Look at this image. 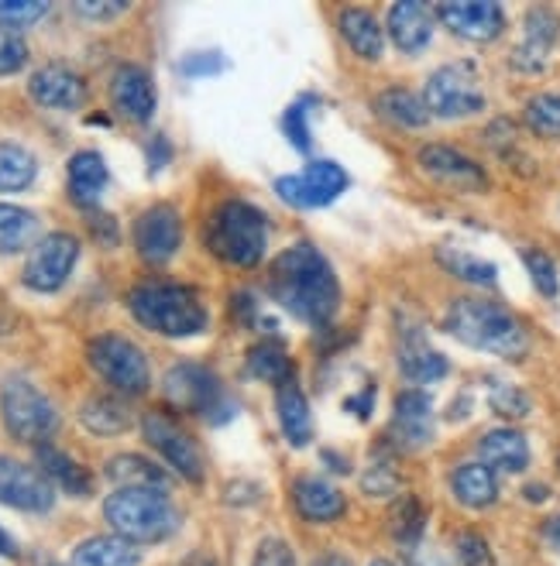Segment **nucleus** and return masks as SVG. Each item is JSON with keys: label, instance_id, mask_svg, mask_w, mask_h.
Wrapping results in <instances>:
<instances>
[{"label": "nucleus", "instance_id": "f257e3e1", "mask_svg": "<svg viewBox=\"0 0 560 566\" xmlns=\"http://www.w3.org/2000/svg\"><path fill=\"white\" fill-rule=\"evenodd\" d=\"M266 292L286 313L317 329H323L341 310V282L334 275V264L310 241L289 244L269 264Z\"/></svg>", "mask_w": 560, "mask_h": 566}, {"label": "nucleus", "instance_id": "f03ea898", "mask_svg": "<svg viewBox=\"0 0 560 566\" xmlns=\"http://www.w3.org/2000/svg\"><path fill=\"white\" fill-rule=\"evenodd\" d=\"M444 329L457 344H465L471 350H485L506 360H522L530 354V333L526 323L488 298H454L444 313Z\"/></svg>", "mask_w": 560, "mask_h": 566}, {"label": "nucleus", "instance_id": "7ed1b4c3", "mask_svg": "<svg viewBox=\"0 0 560 566\" xmlns=\"http://www.w3.org/2000/svg\"><path fill=\"white\" fill-rule=\"evenodd\" d=\"M127 310L145 329L158 333V337H200L210 326V313L204 298L189 285L179 282H142L127 292Z\"/></svg>", "mask_w": 560, "mask_h": 566}, {"label": "nucleus", "instance_id": "20e7f679", "mask_svg": "<svg viewBox=\"0 0 560 566\" xmlns=\"http://www.w3.org/2000/svg\"><path fill=\"white\" fill-rule=\"evenodd\" d=\"M204 244L214 258L235 269H255L269 248V220L245 199H224L207 217Z\"/></svg>", "mask_w": 560, "mask_h": 566}, {"label": "nucleus", "instance_id": "39448f33", "mask_svg": "<svg viewBox=\"0 0 560 566\" xmlns=\"http://www.w3.org/2000/svg\"><path fill=\"white\" fill-rule=\"evenodd\" d=\"M104 518L127 543H162L179 528V512L166 491L155 488H117L104 502Z\"/></svg>", "mask_w": 560, "mask_h": 566}, {"label": "nucleus", "instance_id": "423d86ee", "mask_svg": "<svg viewBox=\"0 0 560 566\" xmlns=\"http://www.w3.org/2000/svg\"><path fill=\"white\" fill-rule=\"evenodd\" d=\"M162 395H166V402L173 409L204 416L210 422H224L235 416V406L227 402L220 378L210 368H204V364H193V360L173 364L166 378H162Z\"/></svg>", "mask_w": 560, "mask_h": 566}, {"label": "nucleus", "instance_id": "0eeeda50", "mask_svg": "<svg viewBox=\"0 0 560 566\" xmlns=\"http://www.w3.org/2000/svg\"><path fill=\"white\" fill-rule=\"evenodd\" d=\"M0 416H4V429L18 443L42 447L59 429V409L52 406V398L28 378L4 381V388H0Z\"/></svg>", "mask_w": 560, "mask_h": 566}, {"label": "nucleus", "instance_id": "6e6552de", "mask_svg": "<svg viewBox=\"0 0 560 566\" xmlns=\"http://www.w3.org/2000/svg\"><path fill=\"white\" fill-rule=\"evenodd\" d=\"M86 360L117 395L135 398L152 388V368H148L145 350L135 340L121 337V333H101V337H93L86 347Z\"/></svg>", "mask_w": 560, "mask_h": 566}, {"label": "nucleus", "instance_id": "1a4fd4ad", "mask_svg": "<svg viewBox=\"0 0 560 566\" xmlns=\"http://www.w3.org/2000/svg\"><path fill=\"white\" fill-rule=\"evenodd\" d=\"M423 104L431 111V117H444V120L471 117L485 111V90L475 62H447L437 73H431Z\"/></svg>", "mask_w": 560, "mask_h": 566}, {"label": "nucleus", "instance_id": "9d476101", "mask_svg": "<svg viewBox=\"0 0 560 566\" xmlns=\"http://www.w3.org/2000/svg\"><path fill=\"white\" fill-rule=\"evenodd\" d=\"M344 189H348V172L341 169L334 158L310 161L303 172H292V176H279L276 179V196L282 199L286 207H295V210L331 207Z\"/></svg>", "mask_w": 560, "mask_h": 566}, {"label": "nucleus", "instance_id": "9b49d317", "mask_svg": "<svg viewBox=\"0 0 560 566\" xmlns=\"http://www.w3.org/2000/svg\"><path fill=\"white\" fill-rule=\"evenodd\" d=\"M76 261H80V241L73 234H65V230H55V234H45L31 248L21 282L31 292H59L70 282Z\"/></svg>", "mask_w": 560, "mask_h": 566}, {"label": "nucleus", "instance_id": "f8f14e48", "mask_svg": "<svg viewBox=\"0 0 560 566\" xmlns=\"http://www.w3.org/2000/svg\"><path fill=\"white\" fill-rule=\"evenodd\" d=\"M142 432H145L148 447L166 460L179 478H186L193 484L204 481V453L189 432L183 426H176V419H169L166 412H145Z\"/></svg>", "mask_w": 560, "mask_h": 566}, {"label": "nucleus", "instance_id": "ddd939ff", "mask_svg": "<svg viewBox=\"0 0 560 566\" xmlns=\"http://www.w3.org/2000/svg\"><path fill=\"white\" fill-rule=\"evenodd\" d=\"M135 251L145 264H169L183 244V217L169 203H155L135 220Z\"/></svg>", "mask_w": 560, "mask_h": 566}, {"label": "nucleus", "instance_id": "4468645a", "mask_svg": "<svg viewBox=\"0 0 560 566\" xmlns=\"http://www.w3.org/2000/svg\"><path fill=\"white\" fill-rule=\"evenodd\" d=\"M388 440L406 453H416L434 443V402L419 388H406L392 406Z\"/></svg>", "mask_w": 560, "mask_h": 566}, {"label": "nucleus", "instance_id": "2eb2a0df", "mask_svg": "<svg viewBox=\"0 0 560 566\" xmlns=\"http://www.w3.org/2000/svg\"><path fill=\"white\" fill-rule=\"evenodd\" d=\"M416 161H419L423 176H431L434 182H440V186H447L454 192H471V196H478V192L488 189V176H485L481 165L475 158H468V155H460L457 148L423 145L419 155H416Z\"/></svg>", "mask_w": 560, "mask_h": 566}, {"label": "nucleus", "instance_id": "dca6fc26", "mask_svg": "<svg viewBox=\"0 0 560 566\" xmlns=\"http://www.w3.org/2000/svg\"><path fill=\"white\" fill-rule=\"evenodd\" d=\"M444 28H450L465 42H496L506 31V14L491 0H447L434 11Z\"/></svg>", "mask_w": 560, "mask_h": 566}, {"label": "nucleus", "instance_id": "f3484780", "mask_svg": "<svg viewBox=\"0 0 560 566\" xmlns=\"http://www.w3.org/2000/svg\"><path fill=\"white\" fill-rule=\"evenodd\" d=\"M52 502H55V491L42 471L0 453V505L21 509V512H49Z\"/></svg>", "mask_w": 560, "mask_h": 566}, {"label": "nucleus", "instance_id": "a211bd4d", "mask_svg": "<svg viewBox=\"0 0 560 566\" xmlns=\"http://www.w3.org/2000/svg\"><path fill=\"white\" fill-rule=\"evenodd\" d=\"M557 42H560V14L550 8H530L522 18V42L509 59L512 70L540 73Z\"/></svg>", "mask_w": 560, "mask_h": 566}, {"label": "nucleus", "instance_id": "6ab92c4d", "mask_svg": "<svg viewBox=\"0 0 560 566\" xmlns=\"http://www.w3.org/2000/svg\"><path fill=\"white\" fill-rule=\"evenodd\" d=\"M111 104L121 117L135 120V124H148L155 117V83L148 76V70L135 62H124L111 76Z\"/></svg>", "mask_w": 560, "mask_h": 566}, {"label": "nucleus", "instance_id": "aec40b11", "mask_svg": "<svg viewBox=\"0 0 560 566\" xmlns=\"http://www.w3.org/2000/svg\"><path fill=\"white\" fill-rule=\"evenodd\" d=\"M28 93L39 107L49 111H80L86 104V83L76 70L62 62H49L28 80Z\"/></svg>", "mask_w": 560, "mask_h": 566}, {"label": "nucleus", "instance_id": "412c9836", "mask_svg": "<svg viewBox=\"0 0 560 566\" xmlns=\"http://www.w3.org/2000/svg\"><path fill=\"white\" fill-rule=\"evenodd\" d=\"M292 505L300 512V518L313 525H326V522H338L348 512V497L326 478L307 474L292 481Z\"/></svg>", "mask_w": 560, "mask_h": 566}, {"label": "nucleus", "instance_id": "4be33fe9", "mask_svg": "<svg viewBox=\"0 0 560 566\" xmlns=\"http://www.w3.org/2000/svg\"><path fill=\"white\" fill-rule=\"evenodd\" d=\"M434 11L419 4V0H400V4L388 8V39L392 45L406 52V55H416L431 45L434 39Z\"/></svg>", "mask_w": 560, "mask_h": 566}, {"label": "nucleus", "instance_id": "5701e85b", "mask_svg": "<svg viewBox=\"0 0 560 566\" xmlns=\"http://www.w3.org/2000/svg\"><path fill=\"white\" fill-rule=\"evenodd\" d=\"M400 371L413 381V385H434L440 378H447L450 364L440 350H434L431 344H426L423 329L413 326L403 333L400 340Z\"/></svg>", "mask_w": 560, "mask_h": 566}, {"label": "nucleus", "instance_id": "b1692460", "mask_svg": "<svg viewBox=\"0 0 560 566\" xmlns=\"http://www.w3.org/2000/svg\"><path fill=\"white\" fill-rule=\"evenodd\" d=\"M478 453L481 463L491 471H502V474H522L530 468V443L519 429H488L485 437L478 440Z\"/></svg>", "mask_w": 560, "mask_h": 566}, {"label": "nucleus", "instance_id": "393cba45", "mask_svg": "<svg viewBox=\"0 0 560 566\" xmlns=\"http://www.w3.org/2000/svg\"><path fill=\"white\" fill-rule=\"evenodd\" d=\"M276 412H279V426H282V437L289 447L303 450L313 440V419H310V402L303 388L295 381H286L276 388Z\"/></svg>", "mask_w": 560, "mask_h": 566}, {"label": "nucleus", "instance_id": "a878e982", "mask_svg": "<svg viewBox=\"0 0 560 566\" xmlns=\"http://www.w3.org/2000/svg\"><path fill=\"white\" fill-rule=\"evenodd\" d=\"M107 179H111V172H107V161L101 151H76L70 158V196L76 207L93 210L101 203Z\"/></svg>", "mask_w": 560, "mask_h": 566}, {"label": "nucleus", "instance_id": "bb28decb", "mask_svg": "<svg viewBox=\"0 0 560 566\" xmlns=\"http://www.w3.org/2000/svg\"><path fill=\"white\" fill-rule=\"evenodd\" d=\"M338 28H341V39L351 45V52L357 59H365V62H378L382 59L385 35H382L378 18L369 8H344L338 14Z\"/></svg>", "mask_w": 560, "mask_h": 566}, {"label": "nucleus", "instance_id": "cd10ccee", "mask_svg": "<svg viewBox=\"0 0 560 566\" xmlns=\"http://www.w3.org/2000/svg\"><path fill=\"white\" fill-rule=\"evenodd\" d=\"M450 491L465 509H491L499 502V481L496 471L485 468V463H460V468L450 474Z\"/></svg>", "mask_w": 560, "mask_h": 566}, {"label": "nucleus", "instance_id": "c85d7f7f", "mask_svg": "<svg viewBox=\"0 0 560 566\" xmlns=\"http://www.w3.org/2000/svg\"><path fill=\"white\" fill-rule=\"evenodd\" d=\"M131 409L121 395H90L80 406V422L96 432V437H117V432L131 429Z\"/></svg>", "mask_w": 560, "mask_h": 566}, {"label": "nucleus", "instance_id": "c756f323", "mask_svg": "<svg viewBox=\"0 0 560 566\" xmlns=\"http://www.w3.org/2000/svg\"><path fill=\"white\" fill-rule=\"evenodd\" d=\"M375 114L382 120H388L392 127H403V130H416V127L431 124V111H426L423 96H416L413 90H403V86H392V90L378 93Z\"/></svg>", "mask_w": 560, "mask_h": 566}, {"label": "nucleus", "instance_id": "7c9ffc66", "mask_svg": "<svg viewBox=\"0 0 560 566\" xmlns=\"http://www.w3.org/2000/svg\"><path fill=\"white\" fill-rule=\"evenodd\" d=\"M35 457H39L42 474H45L52 484H59L65 494L86 497V494L93 491V478H90V471H86V468H80V463H76L73 457H65L62 450H55L52 443H42V447L35 450Z\"/></svg>", "mask_w": 560, "mask_h": 566}, {"label": "nucleus", "instance_id": "2f4dec72", "mask_svg": "<svg viewBox=\"0 0 560 566\" xmlns=\"http://www.w3.org/2000/svg\"><path fill=\"white\" fill-rule=\"evenodd\" d=\"M138 549L121 536H93L73 549L70 566H138Z\"/></svg>", "mask_w": 560, "mask_h": 566}, {"label": "nucleus", "instance_id": "473e14b6", "mask_svg": "<svg viewBox=\"0 0 560 566\" xmlns=\"http://www.w3.org/2000/svg\"><path fill=\"white\" fill-rule=\"evenodd\" d=\"M42 220L14 203H0V254H18L39 244Z\"/></svg>", "mask_w": 560, "mask_h": 566}, {"label": "nucleus", "instance_id": "72a5a7b5", "mask_svg": "<svg viewBox=\"0 0 560 566\" xmlns=\"http://www.w3.org/2000/svg\"><path fill=\"white\" fill-rule=\"evenodd\" d=\"M248 375L279 388L286 381H295V364L279 340H266L248 350Z\"/></svg>", "mask_w": 560, "mask_h": 566}, {"label": "nucleus", "instance_id": "f704fd0d", "mask_svg": "<svg viewBox=\"0 0 560 566\" xmlns=\"http://www.w3.org/2000/svg\"><path fill=\"white\" fill-rule=\"evenodd\" d=\"M107 478L117 488H155V491H166V471L155 468L152 460L138 457V453H121L107 463Z\"/></svg>", "mask_w": 560, "mask_h": 566}, {"label": "nucleus", "instance_id": "c9c22d12", "mask_svg": "<svg viewBox=\"0 0 560 566\" xmlns=\"http://www.w3.org/2000/svg\"><path fill=\"white\" fill-rule=\"evenodd\" d=\"M39 176V161L24 145L0 142V192H24Z\"/></svg>", "mask_w": 560, "mask_h": 566}, {"label": "nucleus", "instance_id": "e433bc0d", "mask_svg": "<svg viewBox=\"0 0 560 566\" xmlns=\"http://www.w3.org/2000/svg\"><path fill=\"white\" fill-rule=\"evenodd\" d=\"M437 261L444 264V269L460 279V282H468V285H481V289H491L499 282V269L491 261L478 258V254H468V251H460V248H440L437 251Z\"/></svg>", "mask_w": 560, "mask_h": 566}, {"label": "nucleus", "instance_id": "4c0bfd02", "mask_svg": "<svg viewBox=\"0 0 560 566\" xmlns=\"http://www.w3.org/2000/svg\"><path fill=\"white\" fill-rule=\"evenodd\" d=\"M388 532H392V539L406 549L419 546L423 532H426V512H423L416 494H403L400 502H395V509L388 515Z\"/></svg>", "mask_w": 560, "mask_h": 566}, {"label": "nucleus", "instance_id": "58836bf2", "mask_svg": "<svg viewBox=\"0 0 560 566\" xmlns=\"http://www.w3.org/2000/svg\"><path fill=\"white\" fill-rule=\"evenodd\" d=\"M526 127L540 138H560V93H537L522 111Z\"/></svg>", "mask_w": 560, "mask_h": 566}, {"label": "nucleus", "instance_id": "ea45409f", "mask_svg": "<svg viewBox=\"0 0 560 566\" xmlns=\"http://www.w3.org/2000/svg\"><path fill=\"white\" fill-rule=\"evenodd\" d=\"M317 104L313 96H300V99H292V104L286 107V117H282V130H286V138L295 151H310L313 148V135H310V107Z\"/></svg>", "mask_w": 560, "mask_h": 566}, {"label": "nucleus", "instance_id": "a19ab883", "mask_svg": "<svg viewBox=\"0 0 560 566\" xmlns=\"http://www.w3.org/2000/svg\"><path fill=\"white\" fill-rule=\"evenodd\" d=\"M522 264H526V272H530L537 292H540L543 298H557L560 279H557V264L550 261V254H543V251H537V248H526V251H522Z\"/></svg>", "mask_w": 560, "mask_h": 566}, {"label": "nucleus", "instance_id": "79ce46f5", "mask_svg": "<svg viewBox=\"0 0 560 566\" xmlns=\"http://www.w3.org/2000/svg\"><path fill=\"white\" fill-rule=\"evenodd\" d=\"M488 402H491V409H496L499 416H506V419H526V416H530V409H533L530 395H526L522 388H516V385H506V381H499L496 388H491Z\"/></svg>", "mask_w": 560, "mask_h": 566}, {"label": "nucleus", "instance_id": "37998d69", "mask_svg": "<svg viewBox=\"0 0 560 566\" xmlns=\"http://www.w3.org/2000/svg\"><path fill=\"white\" fill-rule=\"evenodd\" d=\"M49 14V4L45 0H0V24L18 31V28H28L35 24Z\"/></svg>", "mask_w": 560, "mask_h": 566}, {"label": "nucleus", "instance_id": "c03bdc74", "mask_svg": "<svg viewBox=\"0 0 560 566\" xmlns=\"http://www.w3.org/2000/svg\"><path fill=\"white\" fill-rule=\"evenodd\" d=\"M224 70H227V59H224V52H217V49H210V52H189V55H183V62H179V73L189 76V80L217 76V73H224Z\"/></svg>", "mask_w": 560, "mask_h": 566}, {"label": "nucleus", "instance_id": "a18cd8bd", "mask_svg": "<svg viewBox=\"0 0 560 566\" xmlns=\"http://www.w3.org/2000/svg\"><path fill=\"white\" fill-rule=\"evenodd\" d=\"M24 62H28V45H24V39L18 35V31H11V28L0 24V76L18 73Z\"/></svg>", "mask_w": 560, "mask_h": 566}, {"label": "nucleus", "instance_id": "49530a36", "mask_svg": "<svg viewBox=\"0 0 560 566\" xmlns=\"http://www.w3.org/2000/svg\"><path fill=\"white\" fill-rule=\"evenodd\" d=\"M457 559H460V566H491V549L478 532H460L457 536Z\"/></svg>", "mask_w": 560, "mask_h": 566}, {"label": "nucleus", "instance_id": "de8ad7c7", "mask_svg": "<svg viewBox=\"0 0 560 566\" xmlns=\"http://www.w3.org/2000/svg\"><path fill=\"white\" fill-rule=\"evenodd\" d=\"M251 566H295V553L286 539H261Z\"/></svg>", "mask_w": 560, "mask_h": 566}, {"label": "nucleus", "instance_id": "09e8293b", "mask_svg": "<svg viewBox=\"0 0 560 566\" xmlns=\"http://www.w3.org/2000/svg\"><path fill=\"white\" fill-rule=\"evenodd\" d=\"M73 11L86 21H114L127 11L124 0H76Z\"/></svg>", "mask_w": 560, "mask_h": 566}, {"label": "nucleus", "instance_id": "8fccbe9b", "mask_svg": "<svg viewBox=\"0 0 560 566\" xmlns=\"http://www.w3.org/2000/svg\"><path fill=\"white\" fill-rule=\"evenodd\" d=\"M361 488H365V494H395L400 491V478L392 474L388 463H372L369 474L361 478Z\"/></svg>", "mask_w": 560, "mask_h": 566}, {"label": "nucleus", "instance_id": "3c124183", "mask_svg": "<svg viewBox=\"0 0 560 566\" xmlns=\"http://www.w3.org/2000/svg\"><path fill=\"white\" fill-rule=\"evenodd\" d=\"M344 409H348V412H354L357 419H369V416H372V409H375V385H365L357 395L344 398Z\"/></svg>", "mask_w": 560, "mask_h": 566}, {"label": "nucleus", "instance_id": "603ef678", "mask_svg": "<svg viewBox=\"0 0 560 566\" xmlns=\"http://www.w3.org/2000/svg\"><path fill=\"white\" fill-rule=\"evenodd\" d=\"M90 230H93V238L101 241L104 248H114V244H117V223H114V217H107V213H93V217H90Z\"/></svg>", "mask_w": 560, "mask_h": 566}, {"label": "nucleus", "instance_id": "864d4df0", "mask_svg": "<svg viewBox=\"0 0 560 566\" xmlns=\"http://www.w3.org/2000/svg\"><path fill=\"white\" fill-rule=\"evenodd\" d=\"M488 145L491 148H499V151H509L516 148V127L509 120H496L488 127Z\"/></svg>", "mask_w": 560, "mask_h": 566}, {"label": "nucleus", "instance_id": "5fc2aeb1", "mask_svg": "<svg viewBox=\"0 0 560 566\" xmlns=\"http://www.w3.org/2000/svg\"><path fill=\"white\" fill-rule=\"evenodd\" d=\"M169 158H173V145L162 138V135H155V142L148 145V172L155 176V172H162L169 165Z\"/></svg>", "mask_w": 560, "mask_h": 566}, {"label": "nucleus", "instance_id": "6e6d98bb", "mask_svg": "<svg viewBox=\"0 0 560 566\" xmlns=\"http://www.w3.org/2000/svg\"><path fill=\"white\" fill-rule=\"evenodd\" d=\"M235 313H238L245 323H255V316H258V303H255V295H251V292L235 295Z\"/></svg>", "mask_w": 560, "mask_h": 566}, {"label": "nucleus", "instance_id": "4d7b16f0", "mask_svg": "<svg viewBox=\"0 0 560 566\" xmlns=\"http://www.w3.org/2000/svg\"><path fill=\"white\" fill-rule=\"evenodd\" d=\"M310 566H351V559L341 556V553H320Z\"/></svg>", "mask_w": 560, "mask_h": 566}, {"label": "nucleus", "instance_id": "13d9d810", "mask_svg": "<svg viewBox=\"0 0 560 566\" xmlns=\"http://www.w3.org/2000/svg\"><path fill=\"white\" fill-rule=\"evenodd\" d=\"M543 536H547V543L560 553V518H550V522L543 525Z\"/></svg>", "mask_w": 560, "mask_h": 566}, {"label": "nucleus", "instance_id": "bf43d9fd", "mask_svg": "<svg viewBox=\"0 0 560 566\" xmlns=\"http://www.w3.org/2000/svg\"><path fill=\"white\" fill-rule=\"evenodd\" d=\"M416 566H447V559H444V556H437L434 549H426V553H419Z\"/></svg>", "mask_w": 560, "mask_h": 566}, {"label": "nucleus", "instance_id": "052dcab7", "mask_svg": "<svg viewBox=\"0 0 560 566\" xmlns=\"http://www.w3.org/2000/svg\"><path fill=\"white\" fill-rule=\"evenodd\" d=\"M0 556H18V543L8 536L4 528H0Z\"/></svg>", "mask_w": 560, "mask_h": 566}, {"label": "nucleus", "instance_id": "680f3d73", "mask_svg": "<svg viewBox=\"0 0 560 566\" xmlns=\"http://www.w3.org/2000/svg\"><path fill=\"white\" fill-rule=\"evenodd\" d=\"M186 566H217L207 553H193L189 559H186Z\"/></svg>", "mask_w": 560, "mask_h": 566}, {"label": "nucleus", "instance_id": "e2e57ef3", "mask_svg": "<svg viewBox=\"0 0 560 566\" xmlns=\"http://www.w3.org/2000/svg\"><path fill=\"white\" fill-rule=\"evenodd\" d=\"M526 494H530V502H543V497H547V488H543V484H533V488H526Z\"/></svg>", "mask_w": 560, "mask_h": 566}, {"label": "nucleus", "instance_id": "0e129e2a", "mask_svg": "<svg viewBox=\"0 0 560 566\" xmlns=\"http://www.w3.org/2000/svg\"><path fill=\"white\" fill-rule=\"evenodd\" d=\"M369 566H395V563H388V559H375V563H369Z\"/></svg>", "mask_w": 560, "mask_h": 566}]
</instances>
